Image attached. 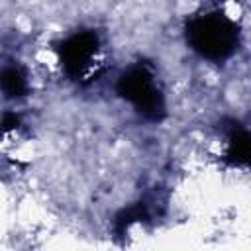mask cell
I'll return each mask as SVG.
<instances>
[{
	"label": "cell",
	"mask_w": 251,
	"mask_h": 251,
	"mask_svg": "<svg viewBox=\"0 0 251 251\" xmlns=\"http://www.w3.org/2000/svg\"><path fill=\"white\" fill-rule=\"evenodd\" d=\"M186 37L200 57L220 61L233 53L237 45V25L224 12H206L188 22Z\"/></svg>",
	"instance_id": "1"
},
{
	"label": "cell",
	"mask_w": 251,
	"mask_h": 251,
	"mask_svg": "<svg viewBox=\"0 0 251 251\" xmlns=\"http://www.w3.org/2000/svg\"><path fill=\"white\" fill-rule=\"evenodd\" d=\"M120 94L145 118L159 120L163 114V92L159 88L157 76L145 65H135L120 76Z\"/></svg>",
	"instance_id": "2"
},
{
	"label": "cell",
	"mask_w": 251,
	"mask_h": 251,
	"mask_svg": "<svg viewBox=\"0 0 251 251\" xmlns=\"http://www.w3.org/2000/svg\"><path fill=\"white\" fill-rule=\"evenodd\" d=\"M98 57V39L94 33L84 31L69 37L61 47V61L73 75H86Z\"/></svg>",
	"instance_id": "3"
},
{
	"label": "cell",
	"mask_w": 251,
	"mask_h": 251,
	"mask_svg": "<svg viewBox=\"0 0 251 251\" xmlns=\"http://www.w3.org/2000/svg\"><path fill=\"white\" fill-rule=\"evenodd\" d=\"M0 86L6 92L8 98H18L24 96L27 90V76L18 65L4 67L0 73Z\"/></svg>",
	"instance_id": "4"
}]
</instances>
